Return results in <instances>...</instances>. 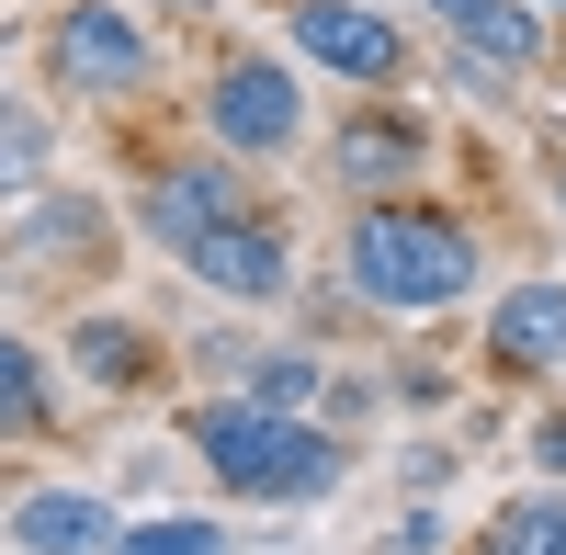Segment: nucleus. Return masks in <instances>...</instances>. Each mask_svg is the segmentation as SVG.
Masks as SVG:
<instances>
[{
  "label": "nucleus",
  "instance_id": "1",
  "mask_svg": "<svg viewBox=\"0 0 566 555\" xmlns=\"http://www.w3.org/2000/svg\"><path fill=\"white\" fill-rule=\"evenodd\" d=\"M193 453L216 465L227 499H261V511H295V499H328L352 477L340 431H306V420H272L250 397H205L193 408Z\"/></svg>",
  "mask_w": 566,
  "mask_h": 555
},
{
  "label": "nucleus",
  "instance_id": "2",
  "mask_svg": "<svg viewBox=\"0 0 566 555\" xmlns=\"http://www.w3.org/2000/svg\"><path fill=\"white\" fill-rule=\"evenodd\" d=\"M340 272L363 306H397V317H431L476 284V239L431 205H363L352 239H340Z\"/></svg>",
  "mask_w": 566,
  "mask_h": 555
},
{
  "label": "nucleus",
  "instance_id": "3",
  "mask_svg": "<svg viewBox=\"0 0 566 555\" xmlns=\"http://www.w3.org/2000/svg\"><path fill=\"white\" fill-rule=\"evenodd\" d=\"M193 114H205V136H216L227 159H283V148L306 136L295 69H283V57H250V45L205 69V103H193Z\"/></svg>",
  "mask_w": 566,
  "mask_h": 555
},
{
  "label": "nucleus",
  "instance_id": "4",
  "mask_svg": "<svg viewBox=\"0 0 566 555\" xmlns=\"http://www.w3.org/2000/svg\"><path fill=\"white\" fill-rule=\"evenodd\" d=\"M136 80H148V23L136 12L69 0V12L45 23V91H57V103H125Z\"/></svg>",
  "mask_w": 566,
  "mask_h": 555
},
{
  "label": "nucleus",
  "instance_id": "5",
  "mask_svg": "<svg viewBox=\"0 0 566 555\" xmlns=\"http://www.w3.org/2000/svg\"><path fill=\"white\" fill-rule=\"evenodd\" d=\"M283 45H295L306 69H328V80H397L408 69V34H397V12H374V0H295V12H283Z\"/></svg>",
  "mask_w": 566,
  "mask_h": 555
},
{
  "label": "nucleus",
  "instance_id": "6",
  "mask_svg": "<svg viewBox=\"0 0 566 555\" xmlns=\"http://www.w3.org/2000/svg\"><path fill=\"white\" fill-rule=\"evenodd\" d=\"M227 216H250V181L227 170V159H181V170H159L148 193H136V227H148L159 250H193V239H216Z\"/></svg>",
  "mask_w": 566,
  "mask_h": 555
},
{
  "label": "nucleus",
  "instance_id": "7",
  "mask_svg": "<svg viewBox=\"0 0 566 555\" xmlns=\"http://www.w3.org/2000/svg\"><path fill=\"white\" fill-rule=\"evenodd\" d=\"M181 261H193V284L227 295V306H272L283 284H295V261H283V227H272V216H227L216 239H193Z\"/></svg>",
  "mask_w": 566,
  "mask_h": 555
},
{
  "label": "nucleus",
  "instance_id": "8",
  "mask_svg": "<svg viewBox=\"0 0 566 555\" xmlns=\"http://www.w3.org/2000/svg\"><path fill=\"white\" fill-rule=\"evenodd\" d=\"M125 522L103 488H23L12 499V555H114Z\"/></svg>",
  "mask_w": 566,
  "mask_h": 555
},
{
  "label": "nucleus",
  "instance_id": "9",
  "mask_svg": "<svg viewBox=\"0 0 566 555\" xmlns=\"http://www.w3.org/2000/svg\"><path fill=\"white\" fill-rule=\"evenodd\" d=\"M488 363L499 375H555L566 363V284H510L488 306Z\"/></svg>",
  "mask_w": 566,
  "mask_h": 555
},
{
  "label": "nucleus",
  "instance_id": "10",
  "mask_svg": "<svg viewBox=\"0 0 566 555\" xmlns=\"http://www.w3.org/2000/svg\"><path fill=\"white\" fill-rule=\"evenodd\" d=\"M328 170H340L352 193H397V181L419 170V125H408L397 103H374V114H352V125H340V148H328Z\"/></svg>",
  "mask_w": 566,
  "mask_h": 555
},
{
  "label": "nucleus",
  "instance_id": "11",
  "mask_svg": "<svg viewBox=\"0 0 566 555\" xmlns=\"http://www.w3.org/2000/svg\"><path fill=\"white\" fill-rule=\"evenodd\" d=\"M431 12L453 23L464 57H488L499 80H522V69L544 57V12H522V0H431Z\"/></svg>",
  "mask_w": 566,
  "mask_h": 555
},
{
  "label": "nucleus",
  "instance_id": "12",
  "mask_svg": "<svg viewBox=\"0 0 566 555\" xmlns=\"http://www.w3.org/2000/svg\"><path fill=\"white\" fill-rule=\"evenodd\" d=\"M69 363H80L103 397H148V386H170V375H159V341L136 329V317H80V329H69Z\"/></svg>",
  "mask_w": 566,
  "mask_h": 555
},
{
  "label": "nucleus",
  "instance_id": "13",
  "mask_svg": "<svg viewBox=\"0 0 566 555\" xmlns=\"http://www.w3.org/2000/svg\"><path fill=\"white\" fill-rule=\"evenodd\" d=\"M69 250H103V205L91 193H34L23 216H12V261H69Z\"/></svg>",
  "mask_w": 566,
  "mask_h": 555
},
{
  "label": "nucleus",
  "instance_id": "14",
  "mask_svg": "<svg viewBox=\"0 0 566 555\" xmlns=\"http://www.w3.org/2000/svg\"><path fill=\"white\" fill-rule=\"evenodd\" d=\"M45 420H57V363L0 329V442H12V431H45Z\"/></svg>",
  "mask_w": 566,
  "mask_h": 555
},
{
  "label": "nucleus",
  "instance_id": "15",
  "mask_svg": "<svg viewBox=\"0 0 566 555\" xmlns=\"http://www.w3.org/2000/svg\"><path fill=\"white\" fill-rule=\"evenodd\" d=\"M317 386H328V363H317V352H261L239 397H250V408H272V420H306Z\"/></svg>",
  "mask_w": 566,
  "mask_h": 555
},
{
  "label": "nucleus",
  "instance_id": "16",
  "mask_svg": "<svg viewBox=\"0 0 566 555\" xmlns=\"http://www.w3.org/2000/svg\"><path fill=\"white\" fill-rule=\"evenodd\" d=\"M476 555H566V499H555V488L510 499V511L488 522V544H476Z\"/></svg>",
  "mask_w": 566,
  "mask_h": 555
},
{
  "label": "nucleus",
  "instance_id": "17",
  "mask_svg": "<svg viewBox=\"0 0 566 555\" xmlns=\"http://www.w3.org/2000/svg\"><path fill=\"white\" fill-rule=\"evenodd\" d=\"M34 170H45V114L0 91V193H34Z\"/></svg>",
  "mask_w": 566,
  "mask_h": 555
},
{
  "label": "nucleus",
  "instance_id": "18",
  "mask_svg": "<svg viewBox=\"0 0 566 555\" xmlns=\"http://www.w3.org/2000/svg\"><path fill=\"white\" fill-rule=\"evenodd\" d=\"M114 555H227V533L216 522H125Z\"/></svg>",
  "mask_w": 566,
  "mask_h": 555
},
{
  "label": "nucleus",
  "instance_id": "19",
  "mask_svg": "<svg viewBox=\"0 0 566 555\" xmlns=\"http://www.w3.org/2000/svg\"><path fill=\"white\" fill-rule=\"evenodd\" d=\"M533 465H544V477H566V408H555V420H533Z\"/></svg>",
  "mask_w": 566,
  "mask_h": 555
},
{
  "label": "nucleus",
  "instance_id": "20",
  "mask_svg": "<svg viewBox=\"0 0 566 555\" xmlns=\"http://www.w3.org/2000/svg\"><path fill=\"white\" fill-rule=\"evenodd\" d=\"M136 12H205V0H136Z\"/></svg>",
  "mask_w": 566,
  "mask_h": 555
},
{
  "label": "nucleus",
  "instance_id": "21",
  "mask_svg": "<svg viewBox=\"0 0 566 555\" xmlns=\"http://www.w3.org/2000/svg\"><path fill=\"white\" fill-rule=\"evenodd\" d=\"M555 205H566V148H555Z\"/></svg>",
  "mask_w": 566,
  "mask_h": 555
}]
</instances>
